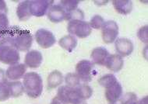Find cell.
I'll return each instance as SVG.
<instances>
[{"mask_svg":"<svg viewBox=\"0 0 148 104\" xmlns=\"http://www.w3.org/2000/svg\"><path fill=\"white\" fill-rule=\"evenodd\" d=\"M13 45L18 51H27L33 44V36L31 32L18 27L8 29L7 33L3 37Z\"/></svg>","mask_w":148,"mask_h":104,"instance_id":"cell-1","label":"cell"},{"mask_svg":"<svg viewBox=\"0 0 148 104\" xmlns=\"http://www.w3.org/2000/svg\"><path fill=\"white\" fill-rule=\"evenodd\" d=\"M23 79L24 92L31 99L38 98L43 92V80L41 75L37 72L31 71L26 73Z\"/></svg>","mask_w":148,"mask_h":104,"instance_id":"cell-2","label":"cell"},{"mask_svg":"<svg viewBox=\"0 0 148 104\" xmlns=\"http://www.w3.org/2000/svg\"><path fill=\"white\" fill-rule=\"evenodd\" d=\"M21 55L19 51L5 39L0 40V62L13 65L19 63Z\"/></svg>","mask_w":148,"mask_h":104,"instance_id":"cell-3","label":"cell"},{"mask_svg":"<svg viewBox=\"0 0 148 104\" xmlns=\"http://www.w3.org/2000/svg\"><path fill=\"white\" fill-rule=\"evenodd\" d=\"M67 31L70 35L76 36L79 38H86L91 33L92 29L89 23L84 20L69 21L67 26Z\"/></svg>","mask_w":148,"mask_h":104,"instance_id":"cell-4","label":"cell"},{"mask_svg":"<svg viewBox=\"0 0 148 104\" xmlns=\"http://www.w3.org/2000/svg\"><path fill=\"white\" fill-rule=\"evenodd\" d=\"M119 33V26L114 20L106 21L101 27V36L103 41L108 44L114 43L117 40Z\"/></svg>","mask_w":148,"mask_h":104,"instance_id":"cell-5","label":"cell"},{"mask_svg":"<svg viewBox=\"0 0 148 104\" xmlns=\"http://www.w3.org/2000/svg\"><path fill=\"white\" fill-rule=\"evenodd\" d=\"M95 69V65L92 61L88 60H82L76 65V74L84 82H89L92 80L93 71Z\"/></svg>","mask_w":148,"mask_h":104,"instance_id":"cell-6","label":"cell"},{"mask_svg":"<svg viewBox=\"0 0 148 104\" xmlns=\"http://www.w3.org/2000/svg\"><path fill=\"white\" fill-rule=\"evenodd\" d=\"M54 1L50 0H32L29 2V8L31 15L41 17L48 13L49 9L53 5Z\"/></svg>","mask_w":148,"mask_h":104,"instance_id":"cell-7","label":"cell"},{"mask_svg":"<svg viewBox=\"0 0 148 104\" xmlns=\"http://www.w3.org/2000/svg\"><path fill=\"white\" fill-rule=\"evenodd\" d=\"M34 38L41 48L48 49L56 43V39L54 34L50 31L46 29H39L36 31Z\"/></svg>","mask_w":148,"mask_h":104,"instance_id":"cell-8","label":"cell"},{"mask_svg":"<svg viewBox=\"0 0 148 104\" xmlns=\"http://www.w3.org/2000/svg\"><path fill=\"white\" fill-rule=\"evenodd\" d=\"M57 97L61 99L62 101L67 104H75L77 102L80 101L77 97V92L75 91L74 88L62 86L58 89Z\"/></svg>","mask_w":148,"mask_h":104,"instance_id":"cell-9","label":"cell"},{"mask_svg":"<svg viewBox=\"0 0 148 104\" xmlns=\"http://www.w3.org/2000/svg\"><path fill=\"white\" fill-rule=\"evenodd\" d=\"M115 51L117 54L123 57H127L133 53L134 46L131 40L128 38H119L115 41Z\"/></svg>","mask_w":148,"mask_h":104,"instance_id":"cell-10","label":"cell"},{"mask_svg":"<svg viewBox=\"0 0 148 104\" xmlns=\"http://www.w3.org/2000/svg\"><path fill=\"white\" fill-rule=\"evenodd\" d=\"M27 72V66L25 64L18 63L13 65H10L6 71L5 75L10 81H19L23 78Z\"/></svg>","mask_w":148,"mask_h":104,"instance_id":"cell-11","label":"cell"},{"mask_svg":"<svg viewBox=\"0 0 148 104\" xmlns=\"http://www.w3.org/2000/svg\"><path fill=\"white\" fill-rule=\"evenodd\" d=\"M43 61L42 54L37 50H31L26 54L24 64L30 69H38Z\"/></svg>","mask_w":148,"mask_h":104,"instance_id":"cell-12","label":"cell"},{"mask_svg":"<svg viewBox=\"0 0 148 104\" xmlns=\"http://www.w3.org/2000/svg\"><path fill=\"white\" fill-rule=\"evenodd\" d=\"M105 96L109 103L115 104L123 96V87L121 84L117 82L112 86L106 89L105 92Z\"/></svg>","mask_w":148,"mask_h":104,"instance_id":"cell-13","label":"cell"},{"mask_svg":"<svg viewBox=\"0 0 148 104\" xmlns=\"http://www.w3.org/2000/svg\"><path fill=\"white\" fill-rule=\"evenodd\" d=\"M109 52L107 49L104 47H97L93 49L90 54V58L92 60V63L97 65L105 66V61L108 57L109 56Z\"/></svg>","mask_w":148,"mask_h":104,"instance_id":"cell-14","label":"cell"},{"mask_svg":"<svg viewBox=\"0 0 148 104\" xmlns=\"http://www.w3.org/2000/svg\"><path fill=\"white\" fill-rule=\"evenodd\" d=\"M49 20L52 23H58L62 21L65 20L66 12L64 10V9L59 4L53 5L47 13Z\"/></svg>","mask_w":148,"mask_h":104,"instance_id":"cell-15","label":"cell"},{"mask_svg":"<svg viewBox=\"0 0 148 104\" xmlns=\"http://www.w3.org/2000/svg\"><path fill=\"white\" fill-rule=\"evenodd\" d=\"M124 65V60L123 58L119 54H109L106 59L105 66L108 70L113 72H118L122 70Z\"/></svg>","mask_w":148,"mask_h":104,"instance_id":"cell-16","label":"cell"},{"mask_svg":"<svg viewBox=\"0 0 148 104\" xmlns=\"http://www.w3.org/2000/svg\"><path fill=\"white\" fill-rule=\"evenodd\" d=\"M64 77L61 71L58 70L51 71L47 79V84L49 89H56L63 83Z\"/></svg>","mask_w":148,"mask_h":104,"instance_id":"cell-17","label":"cell"},{"mask_svg":"<svg viewBox=\"0 0 148 104\" xmlns=\"http://www.w3.org/2000/svg\"><path fill=\"white\" fill-rule=\"evenodd\" d=\"M77 39L73 35H66L62 37L59 41V44L62 48L68 52H72L77 46Z\"/></svg>","mask_w":148,"mask_h":104,"instance_id":"cell-18","label":"cell"},{"mask_svg":"<svg viewBox=\"0 0 148 104\" xmlns=\"http://www.w3.org/2000/svg\"><path fill=\"white\" fill-rule=\"evenodd\" d=\"M115 10L122 15H127L133 10V3L130 0H115L112 2Z\"/></svg>","mask_w":148,"mask_h":104,"instance_id":"cell-19","label":"cell"},{"mask_svg":"<svg viewBox=\"0 0 148 104\" xmlns=\"http://www.w3.org/2000/svg\"><path fill=\"white\" fill-rule=\"evenodd\" d=\"M28 0L21 2L16 8V16L20 21H27L31 17Z\"/></svg>","mask_w":148,"mask_h":104,"instance_id":"cell-20","label":"cell"},{"mask_svg":"<svg viewBox=\"0 0 148 104\" xmlns=\"http://www.w3.org/2000/svg\"><path fill=\"white\" fill-rule=\"evenodd\" d=\"M75 89V91L77 92V95L79 100H87L92 97L93 94V89L91 87L89 86L87 84H79Z\"/></svg>","mask_w":148,"mask_h":104,"instance_id":"cell-21","label":"cell"},{"mask_svg":"<svg viewBox=\"0 0 148 104\" xmlns=\"http://www.w3.org/2000/svg\"><path fill=\"white\" fill-rule=\"evenodd\" d=\"M8 87L10 89L11 97L17 98L24 93V87L23 83L20 81L8 82Z\"/></svg>","mask_w":148,"mask_h":104,"instance_id":"cell-22","label":"cell"},{"mask_svg":"<svg viewBox=\"0 0 148 104\" xmlns=\"http://www.w3.org/2000/svg\"><path fill=\"white\" fill-rule=\"evenodd\" d=\"M118 81L116 77L113 74H107V75L101 77L98 79V83H99L100 86H101L105 88V89H107L108 87L113 86Z\"/></svg>","mask_w":148,"mask_h":104,"instance_id":"cell-23","label":"cell"},{"mask_svg":"<svg viewBox=\"0 0 148 104\" xmlns=\"http://www.w3.org/2000/svg\"><path fill=\"white\" fill-rule=\"evenodd\" d=\"M9 19H8L7 13H0V40L7 33L9 29Z\"/></svg>","mask_w":148,"mask_h":104,"instance_id":"cell-24","label":"cell"},{"mask_svg":"<svg viewBox=\"0 0 148 104\" xmlns=\"http://www.w3.org/2000/svg\"><path fill=\"white\" fill-rule=\"evenodd\" d=\"M84 13L79 8H77L76 10H72L66 13L65 20L72 21V20H84Z\"/></svg>","mask_w":148,"mask_h":104,"instance_id":"cell-25","label":"cell"},{"mask_svg":"<svg viewBox=\"0 0 148 104\" xmlns=\"http://www.w3.org/2000/svg\"><path fill=\"white\" fill-rule=\"evenodd\" d=\"M64 82H66V86L71 87V88H76L77 86H79L81 81L76 73H68L64 78Z\"/></svg>","mask_w":148,"mask_h":104,"instance_id":"cell-26","label":"cell"},{"mask_svg":"<svg viewBox=\"0 0 148 104\" xmlns=\"http://www.w3.org/2000/svg\"><path fill=\"white\" fill-rule=\"evenodd\" d=\"M105 22V20L102 16H101L100 15H95L91 18L89 25L91 27V29L100 30V29H101Z\"/></svg>","mask_w":148,"mask_h":104,"instance_id":"cell-27","label":"cell"},{"mask_svg":"<svg viewBox=\"0 0 148 104\" xmlns=\"http://www.w3.org/2000/svg\"><path fill=\"white\" fill-rule=\"evenodd\" d=\"M119 100L120 104H135L138 101L137 96L134 92H126Z\"/></svg>","mask_w":148,"mask_h":104,"instance_id":"cell-28","label":"cell"},{"mask_svg":"<svg viewBox=\"0 0 148 104\" xmlns=\"http://www.w3.org/2000/svg\"><path fill=\"white\" fill-rule=\"evenodd\" d=\"M79 1H74V0H69V1H60L59 5L63 8L64 10L67 13L70 11L76 10L79 5Z\"/></svg>","mask_w":148,"mask_h":104,"instance_id":"cell-29","label":"cell"},{"mask_svg":"<svg viewBox=\"0 0 148 104\" xmlns=\"http://www.w3.org/2000/svg\"><path fill=\"white\" fill-rule=\"evenodd\" d=\"M11 97L10 89L8 87V82L0 86V102L7 100Z\"/></svg>","mask_w":148,"mask_h":104,"instance_id":"cell-30","label":"cell"},{"mask_svg":"<svg viewBox=\"0 0 148 104\" xmlns=\"http://www.w3.org/2000/svg\"><path fill=\"white\" fill-rule=\"evenodd\" d=\"M138 38L140 39L143 43L147 44L148 42V27L145 25L138 31L137 32Z\"/></svg>","mask_w":148,"mask_h":104,"instance_id":"cell-31","label":"cell"},{"mask_svg":"<svg viewBox=\"0 0 148 104\" xmlns=\"http://www.w3.org/2000/svg\"><path fill=\"white\" fill-rule=\"evenodd\" d=\"M8 79L5 75V71L3 69H0V86L7 83Z\"/></svg>","mask_w":148,"mask_h":104,"instance_id":"cell-32","label":"cell"},{"mask_svg":"<svg viewBox=\"0 0 148 104\" xmlns=\"http://www.w3.org/2000/svg\"><path fill=\"white\" fill-rule=\"evenodd\" d=\"M0 13H8V8L6 6V3L3 0H0Z\"/></svg>","mask_w":148,"mask_h":104,"instance_id":"cell-33","label":"cell"},{"mask_svg":"<svg viewBox=\"0 0 148 104\" xmlns=\"http://www.w3.org/2000/svg\"><path fill=\"white\" fill-rule=\"evenodd\" d=\"M50 104H67V103H64L63 101H62L61 99H59V97L56 96V97H54L53 99H52V100H51V103Z\"/></svg>","mask_w":148,"mask_h":104,"instance_id":"cell-34","label":"cell"},{"mask_svg":"<svg viewBox=\"0 0 148 104\" xmlns=\"http://www.w3.org/2000/svg\"><path fill=\"white\" fill-rule=\"evenodd\" d=\"M135 104H148L147 97H143V99H141L140 100H138Z\"/></svg>","mask_w":148,"mask_h":104,"instance_id":"cell-35","label":"cell"},{"mask_svg":"<svg viewBox=\"0 0 148 104\" xmlns=\"http://www.w3.org/2000/svg\"><path fill=\"white\" fill-rule=\"evenodd\" d=\"M75 104H87V103L85 101H83V100H80V101L77 102V103H76Z\"/></svg>","mask_w":148,"mask_h":104,"instance_id":"cell-36","label":"cell"}]
</instances>
